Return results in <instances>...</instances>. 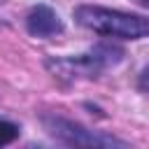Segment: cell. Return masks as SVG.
<instances>
[{"label":"cell","instance_id":"obj_1","mask_svg":"<svg viewBox=\"0 0 149 149\" xmlns=\"http://www.w3.org/2000/svg\"><path fill=\"white\" fill-rule=\"evenodd\" d=\"M74 19L79 26L105 35V37H123V40H142L149 33V21L137 14H123L107 7L81 5L74 9Z\"/></svg>","mask_w":149,"mask_h":149},{"label":"cell","instance_id":"obj_2","mask_svg":"<svg viewBox=\"0 0 149 149\" xmlns=\"http://www.w3.org/2000/svg\"><path fill=\"white\" fill-rule=\"evenodd\" d=\"M26 26H28V33L35 35V37H51L56 33L63 30V23L58 19V14L47 7V5H37L28 12V19H26Z\"/></svg>","mask_w":149,"mask_h":149},{"label":"cell","instance_id":"obj_3","mask_svg":"<svg viewBox=\"0 0 149 149\" xmlns=\"http://www.w3.org/2000/svg\"><path fill=\"white\" fill-rule=\"evenodd\" d=\"M51 126H54V130H51L54 135H61V137H65L68 142H74V144H121L112 137H98V135H93V133H88L79 126H72L68 121H61V119H54Z\"/></svg>","mask_w":149,"mask_h":149},{"label":"cell","instance_id":"obj_4","mask_svg":"<svg viewBox=\"0 0 149 149\" xmlns=\"http://www.w3.org/2000/svg\"><path fill=\"white\" fill-rule=\"evenodd\" d=\"M16 135H19V128H16L14 123H9V121L0 119V144H7V142H12Z\"/></svg>","mask_w":149,"mask_h":149},{"label":"cell","instance_id":"obj_5","mask_svg":"<svg viewBox=\"0 0 149 149\" xmlns=\"http://www.w3.org/2000/svg\"><path fill=\"white\" fill-rule=\"evenodd\" d=\"M142 2H149V0H142Z\"/></svg>","mask_w":149,"mask_h":149},{"label":"cell","instance_id":"obj_6","mask_svg":"<svg viewBox=\"0 0 149 149\" xmlns=\"http://www.w3.org/2000/svg\"><path fill=\"white\" fill-rule=\"evenodd\" d=\"M0 2H2V0H0Z\"/></svg>","mask_w":149,"mask_h":149}]
</instances>
